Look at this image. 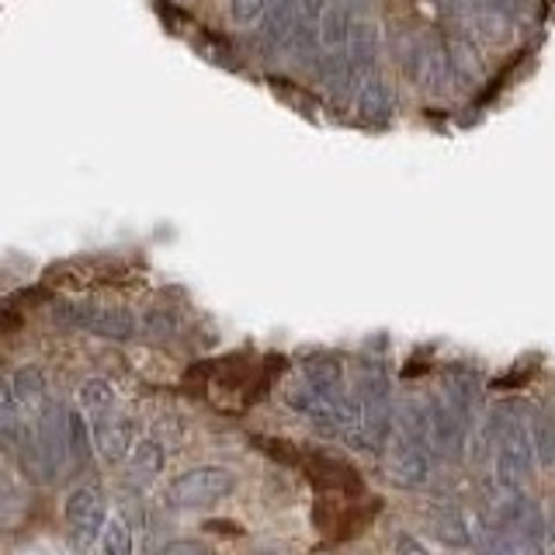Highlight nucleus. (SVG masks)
<instances>
[{
    "mask_svg": "<svg viewBox=\"0 0 555 555\" xmlns=\"http://www.w3.org/2000/svg\"><path fill=\"white\" fill-rule=\"evenodd\" d=\"M486 434L496 444L493 455V473L500 490L517 493L520 486L528 482L531 465H534V444H531V430L520 421L517 410H496L486 424Z\"/></svg>",
    "mask_w": 555,
    "mask_h": 555,
    "instance_id": "1",
    "label": "nucleus"
},
{
    "mask_svg": "<svg viewBox=\"0 0 555 555\" xmlns=\"http://www.w3.org/2000/svg\"><path fill=\"white\" fill-rule=\"evenodd\" d=\"M354 396L361 406V451H382L392 438V382L378 361H361L354 382Z\"/></svg>",
    "mask_w": 555,
    "mask_h": 555,
    "instance_id": "2",
    "label": "nucleus"
},
{
    "mask_svg": "<svg viewBox=\"0 0 555 555\" xmlns=\"http://www.w3.org/2000/svg\"><path fill=\"white\" fill-rule=\"evenodd\" d=\"M236 490V476L222 465H198L188 468L178 479H170L167 486V507L170 511H205L216 507L219 500H225Z\"/></svg>",
    "mask_w": 555,
    "mask_h": 555,
    "instance_id": "3",
    "label": "nucleus"
},
{
    "mask_svg": "<svg viewBox=\"0 0 555 555\" xmlns=\"http://www.w3.org/2000/svg\"><path fill=\"white\" fill-rule=\"evenodd\" d=\"M56 317L66 326L87 330V334L104 337V340H132L139 320L126 306H104V302H63Z\"/></svg>",
    "mask_w": 555,
    "mask_h": 555,
    "instance_id": "4",
    "label": "nucleus"
},
{
    "mask_svg": "<svg viewBox=\"0 0 555 555\" xmlns=\"http://www.w3.org/2000/svg\"><path fill=\"white\" fill-rule=\"evenodd\" d=\"M386 476L399 490H421L430 476V444L396 434L386 451Z\"/></svg>",
    "mask_w": 555,
    "mask_h": 555,
    "instance_id": "5",
    "label": "nucleus"
},
{
    "mask_svg": "<svg viewBox=\"0 0 555 555\" xmlns=\"http://www.w3.org/2000/svg\"><path fill=\"white\" fill-rule=\"evenodd\" d=\"M66 525L74 528L77 538L83 542H94V538L108 525V503H104V493L98 486H80L66 496Z\"/></svg>",
    "mask_w": 555,
    "mask_h": 555,
    "instance_id": "6",
    "label": "nucleus"
},
{
    "mask_svg": "<svg viewBox=\"0 0 555 555\" xmlns=\"http://www.w3.org/2000/svg\"><path fill=\"white\" fill-rule=\"evenodd\" d=\"M135 434H139V427H135L132 416H121V413H104V416H98L94 444H98V451H101V459H104V462H112V465L126 462V459H129V451H132L135 441H139Z\"/></svg>",
    "mask_w": 555,
    "mask_h": 555,
    "instance_id": "7",
    "label": "nucleus"
},
{
    "mask_svg": "<svg viewBox=\"0 0 555 555\" xmlns=\"http://www.w3.org/2000/svg\"><path fill=\"white\" fill-rule=\"evenodd\" d=\"M302 462V459H299ZM306 465V479L317 486V490H334V493H358L361 490V479L351 465H344L337 459H326V455H312L302 462Z\"/></svg>",
    "mask_w": 555,
    "mask_h": 555,
    "instance_id": "8",
    "label": "nucleus"
},
{
    "mask_svg": "<svg viewBox=\"0 0 555 555\" xmlns=\"http://www.w3.org/2000/svg\"><path fill=\"white\" fill-rule=\"evenodd\" d=\"M11 386H14V399H17V406H22V413L28 416V421H35L46 403H49V389H46V375L42 369H35V364H28V369H17L14 378H11Z\"/></svg>",
    "mask_w": 555,
    "mask_h": 555,
    "instance_id": "9",
    "label": "nucleus"
},
{
    "mask_svg": "<svg viewBox=\"0 0 555 555\" xmlns=\"http://www.w3.org/2000/svg\"><path fill=\"white\" fill-rule=\"evenodd\" d=\"M358 112L364 121H375V126H386V121L396 115V101H392V91L378 77H369L361 87H358Z\"/></svg>",
    "mask_w": 555,
    "mask_h": 555,
    "instance_id": "10",
    "label": "nucleus"
},
{
    "mask_svg": "<svg viewBox=\"0 0 555 555\" xmlns=\"http://www.w3.org/2000/svg\"><path fill=\"white\" fill-rule=\"evenodd\" d=\"M129 476L135 482H153L156 476L164 473V444L153 441V438H143L135 441V448L129 451Z\"/></svg>",
    "mask_w": 555,
    "mask_h": 555,
    "instance_id": "11",
    "label": "nucleus"
},
{
    "mask_svg": "<svg viewBox=\"0 0 555 555\" xmlns=\"http://www.w3.org/2000/svg\"><path fill=\"white\" fill-rule=\"evenodd\" d=\"M430 534L438 538L441 545H451V548H468L473 545V534H468L465 520L455 507H438L430 511Z\"/></svg>",
    "mask_w": 555,
    "mask_h": 555,
    "instance_id": "12",
    "label": "nucleus"
},
{
    "mask_svg": "<svg viewBox=\"0 0 555 555\" xmlns=\"http://www.w3.org/2000/svg\"><path fill=\"white\" fill-rule=\"evenodd\" d=\"M77 403L87 416H104L115 410V386L108 378H87L77 389Z\"/></svg>",
    "mask_w": 555,
    "mask_h": 555,
    "instance_id": "13",
    "label": "nucleus"
},
{
    "mask_svg": "<svg viewBox=\"0 0 555 555\" xmlns=\"http://www.w3.org/2000/svg\"><path fill=\"white\" fill-rule=\"evenodd\" d=\"M528 430H531L534 459L542 465H555V413H534Z\"/></svg>",
    "mask_w": 555,
    "mask_h": 555,
    "instance_id": "14",
    "label": "nucleus"
},
{
    "mask_svg": "<svg viewBox=\"0 0 555 555\" xmlns=\"http://www.w3.org/2000/svg\"><path fill=\"white\" fill-rule=\"evenodd\" d=\"M493 555H545L542 552V542L538 538H528V534H514L503 528L500 534H493Z\"/></svg>",
    "mask_w": 555,
    "mask_h": 555,
    "instance_id": "15",
    "label": "nucleus"
},
{
    "mask_svg": "<svg viewBox=\"0 0 555 555\" xmlns=\"http://www.w3.org/2000/svg\"><path fill=\"white\" fill-rule=\"evenodd\" d=\"M66 438H69V455L77 462L91 459V427L83 421V410H69V427H66Z\"/></svg>",
    "mask_w": 555,
    "mask_h": 555,
    "instance_id": "16",
    "label": "nucleus"
},
{
    "mask_svg": "<svg viewBox=\"0 0 555 555\" xmlns=\"http://www.w3.org/2000/svg\"><path fill=\"white\" fill-rule=\"evenodd\" d=\"M101 555H132V531L126 520H108L101 531Z\"/></svg>",
    "mask_w": 555,
    "mask_h": 555,
    "instance_id": "17",
    "label": "nucleus"
},
{
    "mask_svg": "<svg viewBox=\"0 0 555 555\" xmlns=\"http://www.w3.org/2000/svg\"><path fill=\"white\" fill-rule=\"evenodd\" d=\"M271 0H230V17L233 25L240 28H250V25H260V17L268 14Z\"/></svg>",
    "mask_w": 555,
    "mask_h": 555,
    "instance_id": "18",
    "label": "nucleus"
},
{
    "mask_svg": "<svg viewBox=\"0 0 555 555\" xmlns=\"http://www.w3.org/2000/svg\"><path fill=\"white\" fill-rule=\"evenodd\" d=\"M17 416H22V406H17V399H14V386H11V378L0 375V430H14Z\"/></svg>",
    "mask_w": 555,
    "mask_h": 555,
    "instance_id": "19",
    "label": "nucleus"
},
{
    "mask_svg": "<svg viewBox=\"0 0 555 555\" xmlns=\"http://www.w3.org/2000/svg\"><path fill=\"white\" fill-rule=\"evenodd\" d=\"M160 555H216L208 545L202 542H191V538H181V542H170L160 548Z\"/></svg>",
    "mask_w": 555,
    "mask_h": 555,
    "instance_id": "20",
    "label": "nucleus"
},
{
    "mask_svg": "<svg viewBox=\"0 0 555 555\" xmlns=\"http://www.w3.org/2000/svg\"><path fill=\"white\" fill-rule=\"evenodd\" d=\"M146 330H150V334H173V317H170V312H164V309H153L150 312V317H146Z\"/></svg>",
    "mask_w": 555,
    "mask_h": 555,
    "instance_id": "21",
    "label": "nucleus"
},
{
    "mask_svg": "<svg viewBox=\"0 0 555 555\" xmlns=\"http://www.w3.org/2000/svg\"><path fill=\"white\" fill-rule=\"evenodd\" d=\"M392 555H430V548L421 542V538H410V534H403V538H396Z\"/></svg>",
    "mask_w": 555,
    "mask_h": 555,
    "instance_id": "22",
    "label": "nucleus"
},
{
    "mask_svg": "<svg viewBox=\"0 0 555 555\" xmlns=\"http://www.w3.org/2000/svg\"><path fill=\"white\" fill-rule=\"evenodd\" d=\"M212 531H230V534H240V528L236 525H219V520H212V525H208Z\"/></svg>",
    "mask_w": 555,
    "mask_h": 555,
    "instance_id": "23",
    "label": "nucleus"
}]
</instances>
